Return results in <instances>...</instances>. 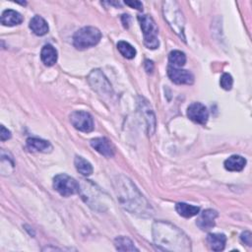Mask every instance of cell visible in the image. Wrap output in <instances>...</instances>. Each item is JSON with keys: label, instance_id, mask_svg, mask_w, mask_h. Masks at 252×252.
Here are the masks:
<instances>
[{"label": "cell", "instance_id": "3", "mask_svg": "<svg viewBox=\"0 0 252 252\" xmlns=\"http://www.w3.org/2000/svg\"><path fill=\"white\" fill-rule=\"evenodd\" d=\"M164 16L166 21L169 23L173 31L178 35L183 40L184 37V17L182 11L179 8V5L175 1H166L164 2Z\"/></svg>", "mask_w": 252, "mask_h": 252}, {"label": "cell", "instance_id": "22", "mask_svg": "<svg viewBox=\"0 0 252 252\" xmlns=\"http://www.w3.org/2000/svg\"><path fill=\"white\" fill-rule=\"evenodd\" d=\"M116 248L118 251H139L133 241L126 236H118L115 239Z\"/></svg>", "mask_w": 252, "mask_h": 252}, {"label": "cell", "instance_id": "25", "mask_svg": "<svg viewBox=\"0 0 252 252\" xmlns=\"http://www.w3.org/2000/svg\"><path fill=\"white\" fill-rule=\"evenodd\" d=\"M220 85L221 87L226 90V91H230L232 90L233 88V77L231 74L229 73H224L221 77V80H220Z\"/></svg>", "mask_w": 252, "mask_h": 252}, {"label": "cell", "instance_id": "17", "mask_svg": "<svg viewBox=\"0 0 252 252\" xmlns=\"http://www.w3.org/2000/svg\"><path fill=\"white\" fill-rule=\"evenodd\" d=\"M23 20V16L15 10H5L1 15V24L8 27L20 25Z\"/></svg>", "mask_w": 252, "mask_h": 252}, {"label": "cell", "instance_id": "15", "mask_svg": "<svg viewBox=\"0 0 252 252\" xmlns=\"http://www.w3.org/2000/svg\"><path fill=\"white\" fill-rule=\"evenodd\" d=\"M41 61L46 66H53L58 61V50L50 44L44 45L40 53Z\"/></svg>", "mask_w": 252, "mask_h": 252}, {"label": "cell", "instance_id": "8", "mask_svg": "<svg viewBox=\"0 0 252 252\" xmlns=\"http://www.w3.org/2000/svg\"><path fill=\"white\" fill-rule=\"evenodd\" d=\"M71 124L79 131L91 132L94 129V120L92 116L83 111H76L70 115Z\"/></svg>", "mask_w": 252, "mask_h": 252}, {"label": "cell", "instance_id": "1", "mask_svg": "<svg viewBox=\"0 0 252 252\" xmlns=\"http://www.w3.org/2000/svg\"><path fill=\"white\" fill-rule=\"evenodd\" d=\"M114 185L119 203L125 210L140 217H151L153 215L152 207L128 177L124 175L117 176Z\"/></svg>", "mask_w": 252, "mask_h": 252}, {"label": "cell", "instance_id": "18", "mask_svg": "<svg viewBox=\"0 0 252 252\" xmlns=\"http://www.w3.org/2000/svg\"><path fill=\"white\" fill-rule=\"evenodd\" d=\"M246 165V160L238 155L231 156L224 163L225 169L229 172H241Z\"/></svg>", "mask_w": 252, "mask_h": 252}, {"label": "cell", "instance_id": "19", "mask_svg": "<svg viewBox=\"0 0 252 252\" xmlns=\"http://www.w3.org/2000/svg\"><path fill=\"white\" fill-rule=\"evenodd\" d=\"M207 242L212 250L222 251L226 246L227 236L224 233H209L207 236Z\"/></svg>", "mask_w": 252, "mask_h": 252}, {"label": "cell", "instance_id": "20", "mask_svg": "<svg viewBox=\"0 0 252 252\" xmlns=\"http://www.w3.org/2000/svg\"><path fill=\"white\" fill-rule=\"evenodd\" d=\"M175 210L179 216L184 218H191L199 214L200 208L197 206L189 205L186 203H177L175 205Z\"/></svg>", "mask_w": 252, "mask_h": 252}, {"label": "cell", "instance_id": "13", "mask_svg": "<svg viewBox=\"0 0 252 252\" xmlns=\"http://www.w3.org/2000/svg\"><path fill=\"white\" fill-rule=\"evenodd\" d=\"M140 98H141V100L139 102V106H140V109H141V113L145 116V119L147 121L148 132H149L150 135H152L155 132V129H156L155 115H154L152 109H151V107L149 106L147 100L143 97H140Z\"/></svg>", "mask_w": 252, "mask_h": 252}, {"label": "cell", "instance_id": "9", "mask_svg": "<svg viewBox=\"0 0 252 252\" xmlns=\"http://www.w3.org/2000/svg\"><path fill=\"white\" fill-rule=\"evenodd\" d=\"M187 116L193 122L204 125L208 121L209 112L203 104L193 103L187 109Z\"/></svg>", "mask_w": 252, "mask_h": 252}, {"label": "cell", "instance_id": "23", "mask_svg": "<svg viewBox=\"0 0 252 252\" xmlns=\"http://www.w3.org/2000/svg\"><path fill=\"white\" fill-rule=\"evenodd\" d=\"M74 164L76 167V170L83 175L85 176H89L93 174V167L90 164V162H88L87 160H85L84 158L80 157V156H76L75 160H74Z\"/></svg>", "mask_w": 252, "mask_h": 252}, {"label": "cell", "instance_id": "4", "mask_svg": "<svg viewBox=\"0 0 252 252\" xmlns=\"http://www.w3.org/2000/svg\"><path fill=\"white\" fill-rule=\"evenodd\" d=\"M138 21L140 23L143 37H144V44L149 49H156L160 45L159 41V29L154 21V19L149 15H139Z\"/></svg>", "mask_w": 252, "mask_h": 252}, {"label": "cell", "instance_id": "12", "mask_svg": "<svg viewBox=\"0 0 252 252\" xmlns=\"http://www.w3.org/2000/svg\"><path fill=\"white\" fill-rule=\"evenodd\" d=\"M91 146L97 151V153L107 158H113L116 154V149L111 141L105 137L95 138L91 141Z\"/></svg>", "mask_w": 252, "mask_h": 252}, {"label": "cell", "instance_id": "5", "mask_svg": "<svg viewBox=\"0 0 252 252\" xmlns=\"http://www.w3.org/2000/svg\"><path fill=\"white\" fill-rule=\"evenodd\" d=\"M100 39L102 33L95 27H84L78 30L73 37V44L77 49H86L97 45Z\"/></svg>", "mask_w": 252, "mask_h": 252}, {"label": "cell", "instance_id": "7", "mask_svg": "<svg viewBox=\"0 0 252 252\" xmlns=\"http://www.w3.org/2000/svg\"><path fill=\"white\" fill-rule=\"evenodd\" d=\"M88 82L92 89L98 95L108 97L113 95V88L111 83L99 69H95L90 73Z\"/></svg>", "mask_w": 252, "mask_h": 252}, {"label": "cell", "instance_id": "27", "mask_svg": "<svg viewBox=\"0 0 252 252\" xmlns=\"http://www.w3.org/2000/svg\"><path fill=\"white\" fill-rule=\"evenodd\" d=\"M11 136V132L8 129H6L3 125H1V131H0V139H1V141H6L10 139Z\"/></svg>", "mask_w": 252, "mask_h": 252}, {"label": "cell", "instance_id": "26", "mask_svg": "<svg viewBox=\"0 0 252 252\" xmlns=\"http://www.w3.org/2000/svg\"><path fill=\"white\" fill-rule=\"evenodd\" d=\"M240 239H241V241L244 244H246L248 246H251V244H252V235H251L250 232L246 231V232L242 233L241 235H240Z\"/></svg>", "mask_w": 252, "mask_h": 252}, {"label": "cell", "instance_id": "10", "mask_svg": "<svg viewBox=\"0 0 252 252\" xmlns=\"http://www.w3.org/2000/svg\"><path fill=\"white\" fill-rule=\"evenodd\" d=\"M168 76L170 79L177 85H192L194 83V76L191 72L169 66Z\"/></svg>", "mask_w": 252, "mask_h": 252}, {"label": "cell", "instance_id": "21", "mask_svg": "<svg viewBox=\"0 0 252 252\" xmlns=\"http://www.w3.org/2000/svg\"><path fill=\"white\" fill-rule=\"evenodd\" d=\"M169 62L170 66L174 68H180L186 63V56L180 50H173L169 55Z\"/></svg>", "mask_w": 252, "mask_h": 252}, {"label": "cell", "instance_id": "14", "mask_svg": "<svg viewBox=\"0 0 252 252\" xmlns=\"http://www.w3.org/2000/svg\"><path fill=\"white\" fill-rule=\"evenodd\" d=\"M27 148L32 152L39 153H50L53 151V145L50 142L39 138L27 139Z\"/></svg>", "mask_w": 252, "mask_h": 252}, {"label": "cell", "instance_id": "28", "mask_svg": "<svg viewBox=\"0 0 252 252\" xmlns=\"http://www.w3.org/2000/svg\"><path fill=\"white\" fill-rule=\"evenodd\" d=\"M124 3H125L126 5H128V6H130L131 8H135V9H137V10H139V11H142V10H143V4H142V2L137 1V0H134V1H125Z\"/></svg>", "mask_w": 252, "mask_h": 252}, {"label": "cell", "instance_id": "2", "mask_svg": "<svg viewBox=\"0 0 252 252\" xmlns=\"http://www.w3.org/2000/svg\"><path fill=\"white\" fill-rule=\"evenodd\" d=\"M153 239L155 245L164 251H191V241L189 237L180 229L169 222L157 221L154 223Z\"/></svg>", "mask_w": 252, "mask_h": 252}, {"label": "cell", "instance_id": "24", "mask_svg": "<svg viewBox=\"0 0 252 252\" xmlns=\"http://www.w3.org/2000/svg\"><path fill=\"white\" fill-rule=\"evenodd\" d=\"M118 52L127 59H132L136 56V49L127 41L121 40L117 43Z\"/></svg>", "mask_w": 252, "mask_h": 252}, {"label": "cell", "instance_id": "6", "mask_svg": "<svg viewBox=\"0 0 252 252\" xmlns=\"http://www.w3.org/2000/svg\"><path fill=\"white\" fill-rule=\"evenodd\" d=\"M54 188L63 197H69L81 191L79 183L65 174H58L54 178Z\"/></svg>", "mask_w": 252, "mask_h": 252}, {"label": "cell", "instance_id": "16", "mask_svg": "<svg viewBox=\"0 0 252 252\" xmlns=\"http://www.w3.org/2000/svg\"><path fill=\"white\" fill-rule=\"evenodd\" d=\"M29 26L32 32L37 36H44L48 33V25L46 21L39 15H36L31 19Z\"/></svg>", "mask_w": 252, "mask_h": 252}, {"label": "cell", "instance_id": "11", "mask_svg": "<svg viewBox=\"0 0 252 252\" xmlns=\"http://www.w3.org/2000/svg\"><path fill=\"white\" fill-rule=\"evenodd\" d=\"M218 212L212 209L204 210L202 213L199 214V217L197 218L196 225L199 229L202 231L208 232L212 230L216 225V219L218 218Z\"/></svg>", "mask_w": 252, "mask_h": 252}, {"label": "cell", "instance_id": "29", "mask_svg": "<svg viewBox=\"0 0 252 252\" xmlns=\"http://www.w3.org/2000/svg\"><path fill=\"white\" fill-rule=\"evenodd\" d=\"M154 67L155 66H154L153 61H151V60H146L145 61V69L148 73H152L153 70H154Z\"/></svg>", "mask_w": 252, "mask_h": 252}, {"label": "cell", "instance_id": "30", "mask_svg": "<svg viewBox=\"0 0 252 252\" xmlns=\"http://www.w3.org/2000/svg\"><path fill=\"white\" fill-rule=\"evenodd\" d=\"M121 20H122V23H123L124 28L127 29V28L129 27V23H130V17H129V15H122Z\"/></svg>", "mask_w": 252, "mask_h": 252}]
</instances>
